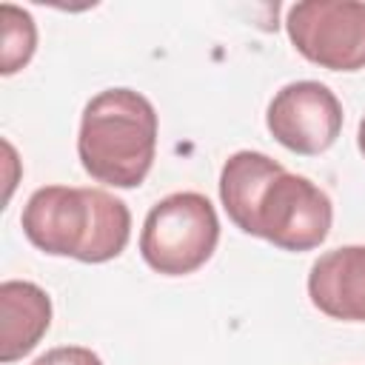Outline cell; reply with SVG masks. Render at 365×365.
Returning a JSON list of instances; mask_svg holds the SVG:
<instances>
[{"mask_svg":"<svg viewBox=\"0 0 365 365\" xmlns=\"http://www.w3.org/2000/svg\"><path fill=\"white\" fill-rule=\"evenodd\" d=\"M342 103L319 80H297L282 86L265 111L271 137L294 154H322L342 131Z\"/></svg>","mask_w":365,"mask_h":365,"instance_id":"8992f818","label":"cell"},{"mask_svg":"<svg viewBox=\"0 0 365 365\" xmlns=\"http://www.w3.org/2000/svg\"><path fill=\"white\" fill-rule=\"evenodd\" d=\"M308 297L331 319L365 322V245L325 251L311 265Z\"/></svg>","mask_w":365,"mask_h":365,"instance_id":"52a82bcc","label":"cell"},{"mask_svg":"<svg viewBox=\"0 0 365 365\" xmlns=\"http://www.w3.org/2000/svg\"><path fill=\"white\" fill-rule=\"evenodd\" d=\"M356 145H359V151H362V157H365V117L359 120V131H356Z\"/></svg>","mask_w":365,"mask_h":365,"instance_id":"7c38bea8","label":"cell"},{"mask_svg":"<svg viewBox=\"0 0 365 365\" xmlns=\"http://www.w3.org/2000/svg\"><path fill=\"white\" fill-rule=\"evenodd\" d=\"M51 325L48 294L26 279L0 285V362H14L37 348Z\"/></svg>","mask_w":365,"mask_h":365,"instance_id":"ba28073f","label":"cell"},{"mask_svg":"<svg viewBox=\"0 0 365 365\" xmlns=\"http://www.w3.org/2000/svg\"><path fill=\"white\" fill-rule=\"evenodd\" d=\"M285 168L262 151H237L225 160L220 171V200H222L228 220L240 231L254 237V217H257L259 194Z\"/></svg>","mask_w":365,"mask_h":365,"instance_id":"9c48e42d","label":"cell"},{"mask_svg":"<svg viewBox=\"0 0 365 365\" xmlns=\"http://www.w3.org/2000/svg\"><path fill=\"white\" fill-rule=\"evenodd\" d=\"M0 20H3V40H0V71L3 74H14L20 71L34 48H37V26L31 20V14L14 3H3L0 6Z\"/></svg>","mask_w":365,"mask_h":365,"instance_id":"30bf717a","label":"cell"},{"mask_svg":"<svg viewBox=\"0 0 365 365\" xmlns=\"http://www.w3.org/2000/svg\"><path fill=\"white\" fill-rule=\"evenodd\" d=\"M31 365H103V359L83 345H60L37 356Z\"/></svg>","mask_w":365,"mask_h":365,"instance_id":"8fae6325","label":"cell"},{"mask_svg":"<svg viewBox=\"0 0 365 365\" xmlns=\"http://www.w3.org/2000/svg\"><path fill=\"white\" fill-rule=\"evenodd\" d=\"M23 234L51 257L80 262H108L120 257L131 237L128 205L103 188H37L20 214Z\"/></svg>","mask_w":365,"mask_h":365,"instance_id":"6da1fadb","label":"cell"},{"mask_svg":"<svg viewBox=\"0 0 365 365\" xmlns=\"http://www.w3.org/2000/svg\"><path fill=\"white\" fill-rule=\"evenodd\" d=\"M294 48L331 71L365 68V3L356 0H305L285 14Z\"/></svg>","mask_w":365,"mask_h":365,"instance_id":"277c9868","label":"cell"},{"mask_svg":"<svg viewBox=\"0 0 365 365\" xmlns=\"http://www.w3.org/2000/svg\"><path fill=\"white\" fill-rule=\"evenodd\" d=\"M157 154V111L134 88H106L80 117L77 157L91 180L114 188H137Z\"/></svg>","mask_w":365,"mask_h":365,"instance_id":"7a4b0ae2","label":"cell"},{"mask_svg":"<svg viewBox=\"0 0 365 365\" xmlns=\"http://www.w3.org/2000/svg\"><path fill=\"white\" fill-rule=\"evenodd\" d=\"M220 242V217L205 194L177 191L145 214L140 254L148 268L165 277H185L202 268Z\"/></svg>","mask_w":365,"mask_h":365,"instance_id":"3957f363","label":"cell"},{"mask_svg":"<svg viewBox=\"0 0 365 365\" xmlns=\"http://www.w3.org/2000/svg\"><path fill=\"white\" fill-rule=\"evenodd\" d=\"M334 222L328 194L302 174H277L257 202L254 237L282 251H311L325 242Z\"/></svg>","mask_w":365,"mask_h":365,"instance_id":"5b68a950","label":"cell"}]
</instances>
